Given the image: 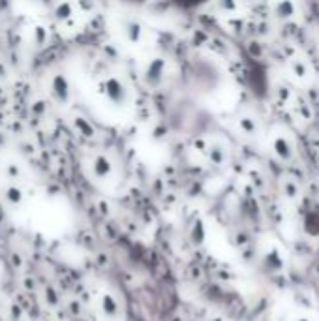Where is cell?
<instances>
[{
  "instance_id": "1",
  "label": "cell",
  "mask_w": 319,
  "mask_h": 321,
  "mask_svg": "<svg viewBox=\"0 0 319 321\" xmlns=\"http://www.w3.org/2000/svg\"><path fill=\"white\" fill-rule=\"evenodd\" d=\"M102 312H104V315L109 317V319H115V317H118V314H120L118 301L111 295V293H105V295L102 297Z\"/></svg>"
},
{
  "instance_id": "2",
  "label": "cell",
  "mask_w": 319,
  "mask_h": 321,
  "mask_svg": "<svg viewBox=\"0 0 319 321\" xmlns=\"http://www.w3.org/2000/svg\"><path fill=\"white\" fill-rule=\"evenodd\" d=\"M21 198H23V196H21V191L15 190V188L8 191V199H10V203H13V205L21 203Z\"/></svg>"
}]
</instances>
